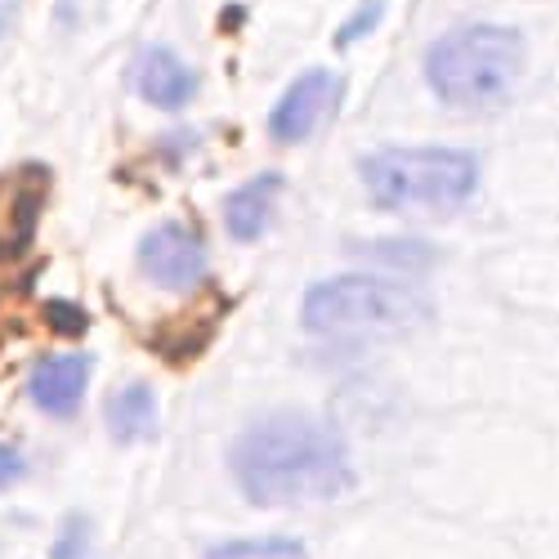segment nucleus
Here are the masks:
<instances>
[{
  "label": "nucleus",
  "mask_w": 559,
  "mask_h": 559,
  "mask_svg": "<svg viewBox=\"0 0 559 559\" xmlns=\"http://www.w3.org/2000/svg\"><path fill=\"white\" fill-rule=\"evenodd\" d=\"M524 76V36L501 23H465L426 50V81L456 112L501 108Z\"/></svg>",
  "instance_id": "nucleus-2"
},
{
  "label": "nucleus",
  "mask_w": 559,
  "mask_h": 559,
  "mask_svg": "<svg viewBox=\"0 0 559 559\" xmlns=\"http://www.w3.org/2000/svg\"><path fill=\"white\" fill-rule=\"evenodd\" d=\"M228 465L242 497L264 510L336 501L358 484L345 439L305 412L260 416L238 435Z\"/></svg>",
  "instance_id": "nucleus-1"
},
{
  "label": "nucleus",
  "mask_w": 559,
  "mask_h": 559,
  "mask_svg": "<svg viewBox=\"0 0 559 559\" xmlns=\"http://www.w3.org/2000/svg\"><path fill=\"white\" fill-rule=\"evenodd\" d=\"M206 559H309L296 537H251V542H224Z\"/></svg>",
  "instance_id": "nucleus-13"
},
{
  "label": "nucleus",
  "mask_w": 559,
  "mask_h": 559,
  "mask_svg": "<svg viewBox=\"0 0 559 559\" xmlns=\"http://www.w3.org/2000/svg\"><path fill=\"white\" fill-rule=\"evenodd\" d=\"M283 189H287V179L277 175V170H264V175L247 179L242 189H233L224 198V228L238 242H255L260 233L269 228L273 206H277V198H283Z\"/></svg>",
  "instance_id": "nucleus-10"
},
{
  "label": "nucleus",
  "mask_w": 559,
  "mask_h": 559,
  "mask_svg": "<svg viewBox=\"0 0 559 559\" xmlns=\"http://www.w3.org/2000/svg\"><path fill=\"white\" fill-rule=\"evenodd\" d=\"M23 475H27V461H23V452H19V448H10V443H0V488L19 484Z\"/></svg>",
  "instance_id": "nucleus-17"
},
{
  "label": "nucleus",
  "mask_w": 559,
  "mask_h": 559,
  "mask_svg": "<svg viewBox=\"0 0 559 559\" xmlns=\"http://www.w3.org/2000/svg\"><path fill=\"white\" fill-rule=\"evenodd\" d=\"M40 318L50 322L55 336H68V341H72V336H85V328H90L85 309H81V305H68V300H45Z\"/></svg>",
  "instance_id": "nucleus-15"
},
{
  "label": "nucleus",
  "mask_w": 559,
  "mask_h": 559,
  "mask_svg": "<svg viewBox=\"0 0 559 559\" xmlns=\"http://www.w3.org/2000/svg\"><path fill=\"white\" fill-rule=\"evenodd\" d=\"M358 255H367L371 264H385L390 273H421V269L435 264V247H426V242H407V238L358 247Z\"/></svg>",
  "instance_id": "nucleus-12"
},
{
  "label": "nucleus",
  "mask_w": 559,
  "mask_h": 559,
  "mask_svg": "<svg viewBox=\"0 0 559 559\" xmlns=\"http://www.w3.org/2000/svg\"><path fill=\"white\" fill-rule=\"evenodd\" d=\"M134 90H139L144 104H153L162 112H179V108H189L193 95H198V72L175 50H166V45H148L134 63Z\"/></svg>",
  "instance_id": "nucleus-7"
},
{
  "label": "nucleus",
  "mask_w": 559,
  "mask_h": 559,
  "mask_svg": "<svg viewBox=\"0 0 559 559\" xmlns=\"http://www.w3.org/2000/svg\"><path fill=\"white\" fill-rule=\"evenodd\" d=\"M19 5H23V0H0V40L10 36V27H14V19H19Z\"/></svg>",
  "instance_id": "nucleus-18"
},
{
  "label": "nucleus",
  "mask_w": 559,
  "mask_h": 559,
  "mask_svg": "<svg viewBox=\"0 0 559 559\" xmlns=\"http://www.w3.org/2000/svg\"><path fill=\"white\" fill-rule=\"evenodd\" d=\"M90 520L85 515H68L55 546H50V559H90Z\"/></svg>",
  "instance_id": "nucleus-14"
},
{
  "label": "nucleus",
  "mask_w": 559,
  "mask_h": 559,
  "mask_svg": "<svg viewBox=\"0 0 559 559\" xmlns=\"http://www.w3.org/2000/svg\"><path fill=\"white\" fill-rule=\"evenodd\" d=\"M45 206V170L27 166L5 183V228H0V260H14L32 247Z\"/></svg>",
  "instance_id": "nucleus-9"
},
{
  "label": "nucleus",
  "mask_w": 559,
  "mask_h": 559,
  "mask_svg": "<svg viewBox=\"0 0 559 559\" xmlns=\"http://www.w3.org/2000/svg\"><path fill=\"white\" fill-rule=\"evenodd\" d=\"M90 385V358L85 354H55V358H40L32 371V403L50 416H72L85 399Z\"/></svg>",
  "instance_id": "nucleus-8"
},
{
  "label": "nucleus",
  "mask_w": 559,
  "mask_h": 559,
  "mask_svg": "<svg viewBox=\"0 0 559 559\" xmlns=\"http://www.w3.org/2000/svg\"><path fill=\"white\" fill-rule=\"evenodd\" d=\"M377 23H381V0H371V5H362V10H358V14L336 32V45H354L358 36H367Z\"/></svg>",
  "instance_id": "nucleus-16"
},
{
  "label": "nucleus",
  "mask_w": 559,
  "mask_h": 559,
  "mask_svg": "<svg viewBox=\"0 0 559 559\" xmlns=\"http://www.w3.org/2000/svg\"><path fill=\"white\" fill-rule=\"evenodd\" d=\"M358 179L381 211L443 219L479 189V157L465 148H381L358 162Z\"/></svg>",
  "instance_id": "nucleus-3"
},
{
  "label": "nucleus",
  "mask_w": 559,
  "mask_h": 559,
  "mask_svg": "<svg viewBox=\"0 0 559 559\" xmlns=\"http://www.w3.org/2000/svg\"><path fill=\"white\" fill-rule=\"evenodd\" d=\"M108 435L121 448L157 439V394L148 381H130L108 399Z\"/></svg>",
  "instance_id": "nucleus-11"
},
{
  "label": "nucleus",
  "mask_w": 559,
  "mask_h": 559,
  "mask_svg": "<svg viewBox=\"0 0 559 559\" xmlns=\"http://www.w3.org/2000/svg\"><path fill=\"white\" fill-rule=\"evenodd\" d=\"M341 90H345V81L336 72H328V68L300 72L283 90V99L273 104V112H269V139L273 144H287V148L313 139L318 126L341 108Z\"/></svg>",
  "instance_id": "nucleus-6"
},
{
  "label": "nucleus",
  "mask_w": 559,
  "mask_h": 559,
  "mask_svg": "<svg viewBox=\"0 0 559 559\" xmlns=\"http://www.w3.org/2000/svg\"><path fill=\"white\" fill-rule=\"evenodd\" d=\"M139 269L148 273V283L166 287V292H193L206 283V269H211V255H206V242L202 233L179 224V219H166L157 228H148L139 238V251H134Z\"/></svg>",
  "instance_id": "nucleus-5"
},
{
  "label": "nucleus",
  "mask_w": 559,
  "mask_h": 559,
  "mask_svg": "<svg viewBox=\"0 0 559 559\" xmlns=\"http://www.w3.org/2000/svg\"><path fill=\"white\" fill-rule=\"evenodd\" d=\"M300 322L309 336L328 341H377L403 336L430 322V296L381 273H345L313 283L300 305Z\"/></svg>",
  "instance_id": "nucleus-4"
}]
</instances>
